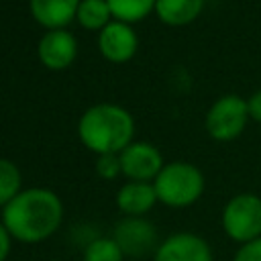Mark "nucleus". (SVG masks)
Here are the masks:
<instances>
[{"instance_id":"obj_1","label":"nucleus","mask_w":261,"mask_h":261,"mask_svg":"<svg viewBox=\"0 0 261 261\" xmlns=\"http://www.w3.org/2000/svg\"><path fill=\"white\" fill-rule=\"evenodd\" d=\"M63 204L59 196L45 188L22 190L2 208V222L10 237L20 243H41L61 224Z\"/></svg>"},{"instance_id":"obj_2","label":"nucleus","mask_w":261,"mask_h":261,"mask_svg":"<svg viewBox=\"0 0 261 261\" xmlns=\"http://www.w3.org/2000/svg\"><path fill=\"white\" fill-rule=\"evenodd\" d=\"M82 143L98 153H118L130 145L135 122L133 116L116 104H96L88 108L77 124Z\"/></svg>"},{"instance_id":"obj_3","label":"nucleus","mask_w":261,"mask_h":261,"mask_svg":"<svg viewBox=\"0 0 261 261\" xmlns=\"http://www.w3.org/2000/svg\"><path fill=\"white\" fill-rule=\"evenodd\" d=\"M157 200L171 208H186L194 204L204 192L202 171L186 161H173L163 165L153 181Z\"/></svg>"},{"instance_id":"obj_4","label":"nucleus","mask_w":261,"mask_h":261,"mask_svg":"<svg viewBox=\"0 0 261 261\" xmlns=\"http://www.w3.org/2000/svg\"><path fill=\"white\" fill-rule=\"evenodd\" d=\"M222 228L234 243L261 239V198L257 194H237L222 208Z\"/></svg>"},{"instance_id":"obj_5","label":"nucleus","mask_w":261,"mask_h":261,"mask_svg":"<svg viewBox=\"0 0 261 261\" xmlns=\"http://www.w3.org/2000/svg\"><path fill=\"white\" fill-rule=\"evenodd\" d=\"M247 118V100L237 94H226L210 106L206 114V130L216 141H232L243 133Z\"/></svg>"},{"instance_id":"obj_6","label":"nucleus","mask_w":261,"mask_h":261,"mask_svg":"<svg viewBox=\"0 0 261 261\" xmlns=\"http://www.w3.org/2000/svg\"><path fill=\"white\" fill-rule=\"evenodd\" d=\"M120 251L130 257H145L149 253L157 251V230L155 226L141 218V216H126L114 226V237H112Z\"/></svg>"},{"instance_id":"obj_7","label":"nucleus","mask_w":261,"mask_h":261,"mask_svg":"<svg viewBox=\"0 0 261 261\" xmlns=\"http://www.w3.org/2000/svg\"><path fill=\"white\" fill-rule=\"evenodd\" d=\"M120 159V169L130 181H149L159 175L163 169V157L159 149L151 143L137 141L124 147L118 155Z\"/></svg>"},{"instance_id":"obj_8","label":"nucleus","mask_w":261,"mask_h":261,"mask_svg":"<svg viewBox=\"0 0 261 261\" xmlns=\"http://www.w3.org/2000/svg\"><path fill=\"white\" fill-rule=\"evenodd\" d=\"M153 261H214L210 245L194 232H175L159 243Z\"/></svg>"},{"instance_id":"obj_9","label":"nucleus","mask_w":261,"mask_h":261,"mask_svg":"<svg viewBox=\"0 0 261 261\" xmlns=\"http://www.w3.org/2000/svg\"><path fill=\"white\" fill-rule=\"evenodd\" d=\"M137 45H139V41H137L133 27L122 20L108 22L98 35V47H100L102 55L116 63L130 59L137 51Z\"/></svg>"},{"instance_id":"obj_10","label":"nucleus","mask_w":261,"mask_h":261,"mask_svg":"<svg viewBox=\"0 0 261 261\" xmlns=\"http://www.w3.org/2000/svg\"><path fill=\"white\" fill-rule=\"evenodd\" d=\"M75 51H77L75 37L65 29H51L39 41V57L43 65H47L49 69L67 67L73 61Z\"/></svg>"},{"instance_id":"obj_11","label":"nucleus","mask_w":261,"mask_h":261,"mask_svg":"<svg viewBox=\"0 0 261 261\" xmlns=\"http://www.w3.org/2000/svg\"><path fill=\"white\" fill-rule=\"evenodd\" d=\"M157 202L155 186L149 181H128L116 194V204L126 216H143Z\"/></svg>"},{"instance_id":"obj_12","label":"nucleus","mask_w":261,"mask_h":261,"mask_svg":"<svg viewBox=\"0 0 261 261\" xmlns=\"http://www.w3.org/2000/svg\"><path fill=\"white\" fill-rule=\"evenodd\" d=\"M80 2L82 0H31V12L41 24L61 29L77 14Z\"/></svg>"},{"instance_id":"obj_13","label":"nucleus","mask_w":261,"mask_h":261,"mask_svg":"<svg viewBox=\"0 0 261 261\" xmlns=\"http://www.w3.org/2000/svg\"><path fill=\"white\" fill-rule=\"evenodd\" d=\"M204 0H157L155 12L167 24H188L202 12Z\"/></svg>"},{"instance_id":"obj_14","label":"nucleus","mask_w":261,"mask_h":261,"mask_svg":"<svg viewBox=\"0 0 261 261\" xmlns=\"http://www.w3.org/2000/svg\"><path fill=\"white\" fill-rule=\"evenodd\" d=\"M110 6L106 0H82L77 6V20L86 29H104L110 20Z\"/></svg>"},{"instance_id":"obj_15","label":"nucleus","mask_w":261,"mask_h":261,"mask_svg":"<svg viewBox=\"0 0 261 261\" xmlns=\"http://www.w3.org/2000/svg\"><path fill=\"white\" fill-rule=\"evenodd\" d=\"M110 6V12L122 20V22H135L141 20L155 8L157 0H106Z\"/></svg>"},{"instance_id":"obj_16","label":"nucleus","mask_w":261,"mask_h":261,"mask_svg":"<svg viewBox=\"0 0 261 261\" xmlns=\"http://www.w3.org/2000/svg\"><path fill=\"white\" fill-rule=\"evenodd\" d=\"M22 190H20V171H18V167L8 159H0V206L4 208Z\"/></svg>"},{"instance_id":"obj_17","label":"nucleus","mask_w":261,"mask_h":261,"mask_svg":"<svg viewBox=\"0 0 261 261\" xmlns=\"http://www.w3.org/2000/svg\"><path fill=\"white\" fill-rule=\"evenodd\" d=\"M122 257L124 253L114 239H94L84 251V261H122Z\"/></svg>"},{"instance_id":"obj_18","label":"nucleus","mask_w":261,"mask_h":261,"mask_svg":"<svg viewBox=\"0 0 261 261\" xmlns=\"http://www.w3.org/2000/svg\"><path fill=\"white\" fill-rule=\"evenodd\" d=\"M96 171H98V175L104 177V179L116 177V175L122 171V169H120V159L116 157V153H104V155H100L98 161H96Z\"/></svg>"},{"instance_id":"obj_19","label":"nucleus","mask_w":261,"mask_h":261,"mask_svg":"<svg viewBox=\"0 0 261 261\" xmlns=\"http://www.w3.org/2000/svg\"><path fill=\"white\" fill-rule=\"evenodd\" d=\"M232 261H261V239L241 245V249L234 253Z\"/></svg>"},{"instance_id":"obj_20","label":"nucleus","mask_w":261,"mask_h":261,"mask_svg":"<svg viewBox=\"0 0 261 261\" xmlns=\"http://www.w3.org/2000/svg\"><path fill=\"white\" fill-rule=\"evenodd\" d=\"M247 110H249V116L257 122H261V90L251 94L249 100H247Z\"/></svg>"},{"instance_id":"obj_21","label":"nucleus","mask_w":261,"mask_h":261,"mask_svg":"<svg viewBox=\"0 0 261 261\" xmlns=\"http://www.w3.org/2000/svg\"><path fill=\"white\" fill-rule=\"evenodd\" d=\"M10 232L4 226V222H0V261H6L8 253H10Z\"/></svg>"}]
</instances>
